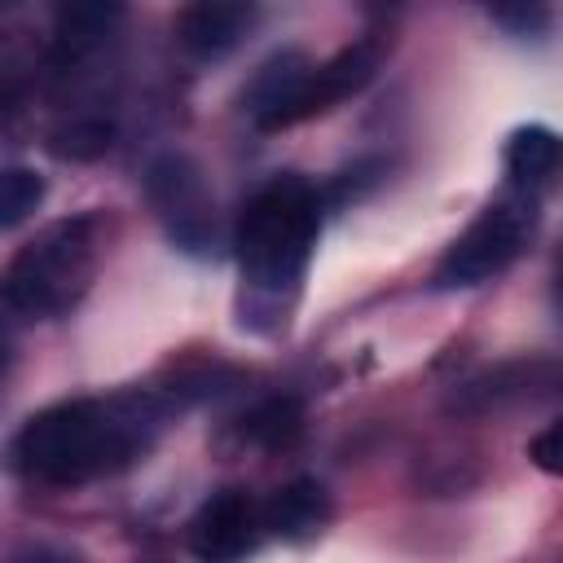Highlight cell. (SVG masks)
Here are the masks:
<instances>
[{
	"mask_svg": "<svg viewBox=\"0 0 563 563\" xmlns=\"http://www.w3.org/2000/svg\"><path fill=\"white\" fill-rule=\"evenodd\" d=\"M119 18H123L119 4H92V0L57 9L48 62H57V66H75V62H84L88 53H97V48L110 40V31H114Z\"/></svg>",
	"mask_w": 563,
	"mask_h": 563,
	"instance_id": "8fae6325",
	"label": "cell"
},
{
	"mask_svg": "<svg viewBox=\"0 0 563 563\" xmlns=\"http://www.w3.org/2000/svg\"><path fill=\"white\" fill-rule=\"evenodd\" d=\"M154 427L158 413L145 396L62 400L26 418L9 457L40 484H84L136 462L154 440Z\"/></svg>",
	"mask_w": 563,
	"mask_h": 563,
	"instance_id": "6da1fadb",
	"label": "cell"
},
{
	"mask_svg": "<svg viewBox=\"0 0 563 563\" xmlns=\"http://www.w3.org/2000/svg\"><path fill=\"white\" fill-rule=\"evenodd\" d=\"M26 563H70V559H62V554H35V559H26Z\"/></svg>",
	"mask_w": 563,
	"mask_h": 563,
	"instance_id": "44dd1931",
	"label": "cell"
},
{
	"mask_svg": "<svg viewBox=\"0 0 563 563\" xmlns=\"http://www.w3.org/2000/svg\"><path fill=\"white\" fill-rule=\"evenodd\" d=\"M97 251V216L57 220L9 260L0 299L22 317H57L88 290Z\"/></svg>",
	"mask_w": 563,
	"mask_h": 563,
	"instance_id": "3957f363",
	"label": "cell"
},
{
	"mask_svg": "<svg viewBox=\"0 0 563 563\" xmlns=\"http://www.w3.org/2000/svg\"><path fill=\"white\" fill-rule=\"evenodd\" d=\"M110 145H114V123L101 114H79L48 136V150L66 163H97L110 154Z\"/></svg>",
	"mask_w": 563,
	"mask_h": 563,
	"instance_id": "9a60e30c",
	"label": "cell"
},
{
	"mask_svg": "<svg viewBox=\"0 0 563 563\" xmlns=\"http://www.w3.org/2000/svg\"><path fill=\"white\" fill-rule=\"evenodd\" d=\"M299 431H303V409L290 396L260 400L251 413L238 418V440L255 449H286L299 440Z\"/></svg>",
	"mask_w": 563,
	"mask_h": 563,
	"instance_id": "5bb4252c",
	"label": "cell"
},
{
	"mask_svg": "<svg viewBox=\"0 0 563 563\" xmlns=\"http://www.w3.org/2000/svg\"><path fill=\"white\" fill-rule=\"evenodd\" d=\"M260 519L282 541H312L330 523V493L317 479H290L260 506Z\"/></svg>",
	"mask_w": 563,
	"mask_h": 563,
	"instance_id": "30bf717a",
	"label": "cell"
},
{
	"mask_svg": "<svg viewBox=\"0 0 563 563\" xmlns=\"http://www.w3.org/2000/svg\"><path fill=\"white\" fill-rule=\"evenodd\" d=\"M493 22H501L510 35H532V31L550 26V9H541V4H506V9H493Z\"/></svg>",
	"mask_w": 563,
	"mask_h": 563,
	"instance_id": "ac0fdd59",
	"label": "cell"
},
{
	"mask_svg": "<svg viewBox=\"0 0 563 563\" xmlns=\"http://www.w3.org/2000/svg\"><path fill=\"white\" fill-rule=\"evenodd\" d=\"M532 229H537L532 194H506V198L488 202L479 211V220L435 264V286L440 290H457V286L493 282L497 273H506L523 255Z\"/></svg>",
	"mask_w": 563,
	"mask_h": 563,
	"instance_id": "277c9868",
	"label": "cell"
},
{
	"mask_svg": "<svg viewBox=\"0 0 563 563\" xmlns=\"http://www.w3.org/2000/svg\"><path fill=\"white\" fill-rule=\"evenodd\" d=\"M312 70V62L299 53V48H286V53H273L260 70H255V79L246 84V92H242V110L251 114V123L260 128L299 84H303V75Z\"/></svg>",
	"mask_w": 563,
	"mask_h": 563,
	"instance_id": "4fadbf2b",
	"label": "cell"
},
{
	"mask_svg": "<svg viewBox=\"0 0 563 563\" xmlns=\"http://www.w3.org/2000/svg\"><path fill=\"white\" fill-rule=\"evenodd\" d=\"M378 62H383V44L378 40H356L347 48H339L330 62L312 66L303 75V84L260 123V132H277V128H295L303 119H317L325 114L330 106H339L343 97L361 92L374 75H378Z\"/></svg>",
	"mask_w": 563,
	"mask_h": 563,
	"instance_id": "5b68a950",
	"label": "cell"
},
{
	"mask_svg": "<svg viewBox=\"0 0 563 563\" xmlns=\"http://www.w3.org/2000/svg\"><path fill=\"white\" fill-rule=\"evenodd\" d=\"M9 365V330H4V321H0V369Z\"/></svg>",
	"mask_w": 563,
	"mask_h": 563,
	"instance_id": "ffe728a7",
	"label": "cell"
},
{
	"mask_svg": "<svg viewBox=\"0 0 563 563\" xmlns=\"http://www.w3.org/2000/svg\"><path fill=\"white\" fill-rule=\"evenodd\" d=\"M321 229V198L308 180L299 176H277L264 189L251 194V202L238 216L233 246H238V268H242V325L264 317H282L303 282L308 255L317 246Z\"/></svg>",
	"mask_w": 563,
	"mask_h": 563,
	"instance_id": "7a4b0ae2",
	"label": "cell"
},
{
	"mask_svg": "<svg viewBox=\"0 0 563 563\" xmlns=\"http://www.w3.org/2000/svg\"><path fill=\"white\" fill-rule=\"evenodd\" d=\"M44 202V176L31 167H4L0 172V233L22 224Z\"/></svg>",
	"mask_w": 563,
	"mask_h": 563,
	"instance_id": "2e32d148",
	"label": "cell"
},
{
	"mask_svg": "<svg viewBox=\"0 0 563 563\" xmlns=\"http://www.w3.org/2000/svg\"><path fill=\"white\" fill-rule=\"evenodd\" d=\"M251 22H255L251 4L202 0L176 18V44L194 57H224L229 48H238V40L251 31Z\"/></svg>",
	"mask_w": 563,
	"mask_h": 563,
	"instance_id": "9c48e42d",
	"label": "cell"
},
{
	"mask_svg": "<svg viewBox=\"0 0 563 563\" xmlns=\"http://www.w3.org/2000/svg\"><path fill=\"white\" fill-rule=\"evenodd\" d=\"M31 79H35V53H31V44L18 40V35H4L0 40V114L13 110L26 97Z\"/></svg>",
	"mask_w": 563,
	"mask_h": 563,
	"instance_id": "e0dca14e",
	"label": "cell"
},
{
	"mask_svg": "<svg viewBox=\"0 0 563 563\" xmlns=\"http://www.w3.org/2000/svg\"><path fill=\"white\" fill-rule=\"evenodd\" d=\"M559 383V365L554 361H506V365H493L475 378H466L462 387H453V396L444 400L449 413H462V418H475V413H488V409H501V405H515V400H532L541 391H550Z\"/></svg>",
	"mask_w": 563,
	"mask_h": 563,
	"instance_id": "ba28073f",
	"label": "cell"
},
{
	"mask_svg": "<svg viewBox=\"0 0 563 563\" xmlns=\"http://www.w3.org/2000/svg\"><path fill=\"white\" fill-rule=\"evenodd\" d=\"M150 198L158 216L167 220V233L185 251H207L216 229H211V198L202 185V172L185 154H167L150 172Z\"/></svg>",
	"mask_w": 563,
	"mask_h": 563,
	"instance_id": "8992f818",
	"label": "cell"
},
{
	"mask_svg": "<svg viewBox=\"0 0 563 563\" xmlns=\"http://www.w3.org/2000/svg\"><path fill=\"white\" fill-rule=\"evenodd\" d=\"M501 163H506V176L519 185V194H532L537 185H545L559 172V136H554V128H545V123L515 128L506 136Z\"/></svg>",
	"mask_w": 563,
	"mask_h": 563,
	"instance_id": "7c38bea8",
	"label": "cell"
},
{
	"mask_svg": "<svg viewBox=\"0 0 563 563\" xmlns=\"http://www.w3.org/2000/svg\"><path fill=\"white\" fill-rule=\"evenodd\" d=\"M264 537V519L260 506L242 493V488H224L211 501H202V510L189 523V550L198 554V563H242Z\"/></svg>",
	"mask_w": 563,
	"mask_h": 563,
	"instance_id": "52a82bcc",
	"label": "cell"
},
{
	"mask_svg": "<svg viewBox=\"0 0 563 563\" xmlns=\"http://www.w3.org/2000/svg\"><path fill=\"white\" fill-rule=\"evenodd\" d=\"M528 457H532L545 475H559V471H563V427L550 422L541 435H532V440H528Z\"/></svg>",
	"mask_w": 563,
	"mask_h": 563,
	"instance_id": "d6986e66",
	"label": "cell"
}]
</instances>
